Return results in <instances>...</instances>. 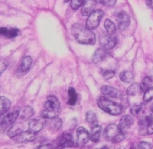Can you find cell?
<instances>
[{
    "mask_svg": "<svg viewBox=\"0 0 153 149\" xmlns=\"http://www.w3.org/2000/svg\"><path fill=\"white\" fill-rule=\"evenodd\" d=\"M71 33L75 40L80 44L85 45H94L95 44V33L80 23H75L72 26Z\"/></svg>",
    "mask_w": 153,
    "mask_h": 149,
    "instance_id": "obj_1",
    "label": "cell"
},
{
    "mask_svg": "<svg viewBox=\"0 0 153 149\" xmlns=\"http://www.w3.org/2000/svg\"><path fill=\"white\" fill-rule=\"evenodd\" d=\"M60 111V103L58 98L55 96H49L47 98L45 104L42 118L46 119H51L56 118L59 115Z\"/></svg>",
    "mask_w": 153,
    "mask_h": 149,
    "instance_id": "obj_2",
    "label": "cell"
},
{
    "mask_svg": "<svg viewBox=\"0 0 153 149\" xmlns=\"http://www.w3.org/2000/svg\"><path fill=\"white\" fill-rule=\"evenodd\" d=\"M104 136L106 139L113 143L120 142L124 140L127 136L126 133L122 131L119 126L114 124H110L107 125V128L104 129Z\"/></svg>",
    "mask_w": 153,
    "mask_h": 149,
    "instance_id": "obj_3",
    "label": "cell"
},
{
    "mask_svg": "<svg viewBox=\"0 0 153 149\" xmlns=\"http://www.w3.org/2000/svg\"><path fill=\"white\" fill-rule=\"evenodd\" d=\"M98 105L104 112L112 116H118L122 113V107L116 102L110 101L105 97H100L98 100Z\"/></svg>",
    "mask_w": 153,
    "mask_h": 149,
    "instance_id": "obj_4",
    "label": "cell"
},
{
    "mask_svg": "<svg viewBox=\"0 0 153 149\" xmlns=\"http://www.w3.org/2000/svg\"><path fill=\"white\" fill-rule=\"evenodd\" d=\"M20 115V111L17 109L8 110L4 114L0 115V130L4 131L10 128L17 120Z\"/></svg>",
    "mask_w": 153,
    "mask_h": 149,
    "instance_id": "obj_5",
    "label": "cell"
},
{
    "mask_svg": "<svg viewBox=\"0 0 153 149\" xmlns=\"http://www.w3.org/2000/svg\"><path fill=\"white\" fill-rule=\"evenodd\" d=\"M104 13L102 10L97 9L94 10L89 15L86 20V27L90 30H94L96 29L99 25L100 21L103 18Z\"/></svg>",
    "mask_w": 153,
    "mask_h": 149,
    "instance_id": "obj_6",
    "label": "cell"
},
{
    "mask_svg": "<svg viewBox=\"0 0 153 149\" xmlns=\"http://www.w3.org/2000/svg\"><path fill=\"white\" fill-rule=\"evenodd\" d=\"M138 132L140 136L153 134V122L149 116H146L140 120Z\"/></svg>",
    "mask_w": 153,
    "mask_h": 149,
    "instance_id": "obj_7",
    "label": "cell"
},
{
    "mask_svg": "<svg viewBox=\"0 0 153 149\" xmlns=\"http://www.w3.org/2000/svg\"><path fill=\"white\" fill-rule=\"evenodd\" d=\"M99 41L101 47L108 51L112 50L115 46L117 45L118 39H117L116 36L107 34V35H104V36L100 37Z\"/></svg>",
    "mask_w": 153,
    "mask_h": 149,
    "instance_id": "obj_8",
    "label": "cell"
},
{
    "mask_svg": "<svg viewBox=\"0 0 153 149\" xmlns=\"http://www.w3.org/2000/svg\"><path fill=\"white\" fill-rule=\"evenodd\" d=\"M115 17H116V20H117V24H118V29L120 30H125L130 25V17L128 15V14H126L124 11H120V12L117 13L115 15Z\"/></svg>",
    "mask_w": 153,
    "mask_h": 149,
    "instance_id": "obj_9",
    "label": "cell"
},
{
    "mask_svg": "<svg viewBox=\"0 0 153 149\" xmlns=\"http://www.w3.org/2000/svg\"><path fill=\"white\" fill-rule=\"evenodd\" d=\"M89 133L86 128L83 127H80L77 128L76 133V142L78 146L85 145L89 142Z\"/></svg>",
    "mask_w": 153,
    "mask_h": 149,
    "instance_id": "obj_10",
    "label": "cell"
},
{
    "mask_svg": "<svg viewBox=\"0 0 153 149\" xmlns=\"http://www.w3.org/2000/svg\"><path fill=\"white\" fill-rule=\"evenodd\" d=\"M57 148H69L73 147L74 142L73 140L72 135L69 133H64L58 138L57 142Z\"/></svg>",
    "mask_w": 153,
    "mask_h": 149,
    "instance_id": "obj_11",
    "label": "cell"
},
{
    "mask_svg": "<svg viewBox=\"0 0 153 149\" xmlns=\"http://www.w3.org/2000/svg\"><path fill=\"white\" fill-rule=\"evenodd\" d=\"M36 133H34L29 130L26 132H22L21 133L14 137V140L18 143L31 142H33L36 139Z\"/></svg>",
    "mask_w": 153,
    "mask_h": 149,
    "instance_id": "obj_12",
    "label": "cell"
},
{
    "mask_svg": "<svg viewBox=\"0 0 153 149\" xmlns=\"http://www.w3.org/2000/svg\"><path fill=\"white\" fill-rule=\"evenodd\" d=\"M96 0H84L81 9V14L83 16H89L95 10L96 5Z\"/></svg>",
    "mask_w": 153,
    "mask_h": 149,
    "instance_id": "obj_13",
    "label": "cell"
},
{
    "mask_svg": "<svg viewBox=\"0 0 153 149\" xmlns=\"http://www.w3.org/2000/svg\"><path fill=\"white\" fill-rule=\"evenodd\" d=\"M101 93L106 97H112V98H119L120 97V92L118 89L109 86V85H104L101 88Z\"/></svg>",
    "mask_w": 153,
    "mask_h": 149,
    "instance_id": "obj_14",
    "label": "cell"
},
{
    "mask_svg": "<svg viewBox=\"0 0 153 149\" xmlns=\"http://www.w3.org/2000/svg\"><path fill=\"white\" fill-rule=\"evenodd\" d=\"M45 125H46V122L45 121L33 119L29 122V130L38 133V132H40L41 130L44 129Z\"/></svg>",
    "mask_w": 153,
    "mask_h": 149,
    "instance_id": "obj_15",
    "label": "cell"
},
{
    "mask_svg": "<svg viewBox=\"0 0 153 149\" xmlns=\"http://www.w3.org/2000/svg\"><path fill=\"white\" fill-rule=\"evenodd\" d=\"M134 124V119L129 115H126L123 116V118L120 120V124H119V128L123 132H126Z\"/></svg>",
    "mask_w": 153,
    "mask_h": 149,
    "instance_id": "obj_16",
    "label": "cell"
},
{
    "mask_svg": "<svg viewBox=\"0 0 153 149\" xmlns=\"http://www.w3.org/2000/svg\"><path fill=\"white\" fill-rule=\"evenodd\" d=\"M108 55L109 54L107 53V50L103 49L102 47L97 49L95 52L94 53L93 56H92V62L94 63H95V64L101 62L106 59L107 58V56H108Z\"/></svg>",
    "mask_w": 153,
    "mask_h": 149,
    "instance_id": "obj_17",
    "label": "cell"
},
{
    "mask_svg": "<svg viewBox=\"0 0 153 149\" xmlns=\"http://www.w3.org/2000/svg\"><path fill=\"white\" fill-rule=\"evenodd\" d=\"M24 130V126L22 123L18 122V123H14L11 127L9 128L8 130V136L10 138H14L21 133Z\"/></svg>",
    "mask_w": 153,
    "mask_h": 149,
    "instance_id": "obj_18",
    "label": "cell"
},
{
    "mask_svg": "<svg viewBox=\"0 0 153 149\" xmlns=\"http://www.w3.org/2000/svg\"><path fill=\"white\" fill-rule=\"evenodd\" d=\"M19 35V30L15 28H0V35L8 38H13Z\"/></svg>",
    "mask_w": 153,
    "mask_h": 149,
    "instance_id": "obj_19",
    "label": "cell"
},
{
    "mask_svg": "<svg viewBox=\"0 0 153 149\" xmlns=\"http://www.w3.org/2000/svg\"><path fill=\"white\" fill-rule=\"evenodd\" d=\"M101 133V127L98 125H95L92 126L89 138L93 142H98L100 141V136Z\"/></svg>",
    "mask_w": 153,
    "mask_h": 149,
    "instance_id": "obj_20",
    "label": "cell"
},
{
    "mask_svg": "<svg viewBox=\"0 0 153 149\" xmlns=\"http://www.w3.org/2000/svg\"><path fill=\"white\" fill-rule=\"evenodd\" d=\"M34 113H35V111L32 109V107H31L30 106H26V107H23L21 113H20V119L23 121L29 120L31 117L33 116Z\"/></svg>",
    "mask_w": 153,
    "mask_h": 149,
    "instance_id": "obj_21",
    "label": "cell"
},
{
    "mask_svg": "<svg viewBox=\"0 0 153 149\" xmlns=\"http://www.w3.org/2000/svg\"><path fill=\"white\" fill-rule=\"evenodd\" d=\"M11 107V101L7 97H0V115L4 114L8 111Z\"/></svg>",
    "mask_w": 153,
    "mask_h": 149,
    "instance_id": "obj_22",
    "label": "cell"
},
{
    "mask_svg": "<svg viewBox=\"0 0 153 149\" xmlns=\"http://www.w3.org/2000/svg\"><path fill=\"white\" fill-rule=\"evenodd\" d=\"M32 59L30 56H25L22 59L21 63L19 66V70L21 72H26L29 70L32 65Z\"/></svg>",
    "mask_w": 153,
    "mask_h": 149,
    "instance_id": "obj_23",
    "label": "cell"
},
{
    "mask_svg": "<svg viewBox=\"0 0 153 149\" xmlns=\"http://www.w3.org/2000/svg\"><path fill=\"white\" fill-rule=\"evenodd\" d=\"M143 91L140 84L134 83L131 85L127 89V94L129 96H136Z\"/></svg>",
    "mask_w": 153,
    "mask_h": 149,
    "instance_id": "obj_24",
    "label": "cell"
},
{
    "mask_svg": "<svg viewBox=\"0 0 153 149\" xmlns=\"http://www.w3.org/2000/svg\"><path fill=\"white\" fill-rule=\"evenodd\" d=\"M48 127H49L50 129L51 130H58L60 128L62 127V122L61 119H59V118H53V119H51V120L48 122Z\"/></svg>",
    "mask_w": 153,
    "mask_h": 149,
    "instance_id": "obj_25",
    "label": "cell"
},
{
    "mask_svg": "<svg viewBox=\"0 0 153 149\" xmlns=\"http://www.w3.org/2000/svg\"><path fill=\"white\" fill-rule=\"evenodd\" d=\"M120 79L123 82L128 83V82H131V81H133L134 78V75L130 70H125V71H123L120 73Z\"/></svg>",
    "mask_w": 153,
    "mask_h": 149,
    "instance_id": "obj_26",
    "label": "cell"
},
{
    "mask_svg": "<svg viewBox=\"0 0 153 149\" xmlns=\"http://www.w3.org/2000/svg\"><path fill=\"white\" fill-rule=\"evenodd\" d=\"M77 101V94L75 91L74 88H70L68 89V104L69 105H74Z\"/></svg>",
    "mask_w": 153,
    "mask_h": 149,
    "instance_id": "obj_27",
    "label": "cell"
},
{
    "mask_svg": "<svg viewBox=\"0 0 153 149\" xmlns=\"http://www.w3.org/2000/svg\"><path fill=\"white\" fill-rule=\"evenodd\" d=\"M86 121L92 126L97 125V116L95 112L92 110H89L86 114Z\"/></svg>",
    "mask_w": 153,
    "mask_h": 149,
    "instance_id": "obj_28",
    "label": "cell"
},
{
    "mask_svg": "<svg viewBox=\"0 0 153 149\" xmlns=\"http://www.w3.org/2000/svg\"><path fill=\"white\" fill-rule=\"evenodd\" d=\"M104 27H105V29L107 30V33L108 35H113L116 32V26L109 19H107L104 21Z\"/></svg>",
    "mask_w": 153,
    "mask_h": 149,
    "instance_id": "obj_29",
    "label": "cell"
},
{
    "mask_svg": "<svg viewBox=\"0 0 153 149\" xmlns=\"http://www.w3.org/2000/svg\"><path fill=\"white\" fill-rule=\"evenodd\" d=\"M153 100V86L149 87L145 91L143 95V102L149 103Z\"/></svg>",
    "mask_w": 153,
    "mask_h": 149,
    "instance_id": "obj_30",
    "label": "cell"
},
{
    "mask_svg": "<svg viewBox=\"0 0 153 149\" xmlns=\"http://www.w3.org/2000/svg\"><path fill=\"white\" fill-rule=\"evenodd\" d=\"M143 105L142 104H134L131 107V113L133 116H138L143 110Z\"/></svg>",
    "mask_w": 153,
    "mask_h": 149,
    "instance_id": "obj_31",
    "label": "cell"
},
{
    "mask_svg": "<svg viewBox=\"0 0 153 149\" xmlns=\"http://www.w3.org/2000/svg\"><path fill=\"white\" fill-rule=\"evenodd\" d=\"M152 83V79L150 77H145L143 79L142 82L140 84L141 88H142L143 91H146L147 88H149V87H151Z\"/></svg>",
    "mask_w": 153,
    "mask_h": 149,
    "instance_id": "obj_32",
    "label": "cell"
},
{
    "mask_svg": "<svg viewBox=\"0 0 153 149\" xmlns=\"http://www.w3.org/2000/svg\"><path fill=\"white\" fill-rule=\"evenodd\" d=\"M136 145V148H141V149H150L152 148V145L151 143L147 142H140L138 143H134Z\"/></svg>",
    "mask_w": 153,
    "mask_h": 149,
    "instance_id": "obj_33",
    "label": "cell"
},
{
    "mask_svg": "<svg viewBox=\"0 0 153 149\" xmlns=\"http://www.w3.org/2000/svg\"><path fill=\"white\" fill-rule=\"evenodd\" d=\"M101 73L106 79H110L115 76V71L113 70H101Z\"/></svg>",
    "mask_w": 153,
    "mask_h": 149,
    "instance_id": "obj_34",
    "label": "cell"
},
{
    "mask_svg": "<svg viewBox=\"0 0 153 149\" xmlns=\"http://www.w3.org/2000/svg\"><path fill=\"white\" fill-rule=\"evenodd\" d=\"M96 2L107 7H113L117 3V0H96Z\"/></svg>",
    "mask_w": 153,
    "mask_h": 149,
    "instance_id": "obj_35",
    "label": "cell"
},
{
    "mask_svg": "<svg viewBox=\"0 0 153 149\" xmlns=\"http://www.w3.org/2000/svg\"><path fill=\"white\" fill-rule=\"evenodd\" d=\"M84 0H71V8L73 10H77L83 4Z\"/></svg>",
    "mask_w": 153,
    "mask_h": 149,
    "instance_id": "obj_36",
    "label": "cell"
},
{
    "mask_svg": "<svg viewBox=\"0 0 153 149\" xmlns=\"http://www.w3.org/2000/svg\"><path fill=\"white\" fill-rule=\"evenodd\" d=\"M8 66V63L5 59L0 57V76L2 74L4 71L7 69Z\"/></svg>",
    "mask_w": 153,
    "mask_h": 149,
    "instance_id": "obj_37",
    "label": "cell"
},
{
    "mask_svg": "<svg viewBox=\"0 0 153 149\" xmlns=\"http://www.w3.org/2000/svg\"><path fill=\"white\" fill-rule=\"evenodd\" d=\"M147 6L151 9H153V0H145Z\"/></svg>",
    "mask_w": 153,
    "mask_h": 149,
    "instance_id": "obj_38",
    "label": "cell"
},
{
    "mask_svg": "<svg viewBox=\"0 0 153 149\" xmlns=\"http://www.w3.org/2000/svg\"><path fill=\"white\" fill-rule=\"evenodd\" d=\"M53 146L51 145V144H45L40 145L38 147V148H52Z\"/></svg>",
    "mask_w": 153,
    "mask_h": 149,
    "instance_id": "obj_39",
    "label": "cell"
},
{
    "mask_svg": "<svg viewBox=\"0 0 153 149\" xmlns=\"http://www.w3.org/2000/svg\"><path fill=\"white\" fill-rule=\"evenodd\" d=\"M149 117L150 119L153 122V106L151 107V113H150V116H149Z\"/></svg>",
    "mask_w": 153,
    "mask_h": 149,
    "instance_id": "obj_40",
    "label": "cell"
},
{
    "mask_svg": "<svg viewBox=\"0 0 153 149\" xmlns=\"http://www.w3.org/2000/svg\"><path fill=\"white\" fill-rule=\"evenodd\" d=\"M64 1H65V2H70L71 0H64Z\"/></svg>",
    "mask_w": 153,
    "mask_h": 149,
    "instance_id": "obj_41",
    "label": "cell"
}]
</instances>
